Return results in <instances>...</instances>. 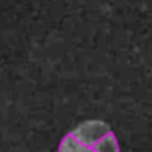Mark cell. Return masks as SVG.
<instances>
[{
    "instance_id": "cell-1",
    "label": "cell",
    "mask_w": 152,
    "mask_h": 152,
    "mask_svg": "<svg viewBox=\"0 0 152 152\" xmlns=\"http://www.w3.org/2000/svg\"><path fill=\"white\" fill-rule=\"evenodd\" d=\"M111 129L105 121L100 119H90V121H83L82 124H79L74 131H70L69 134L72 136L75 141H79L80 144L87 145V147H93L98 141H102L106 134H110Z\"/></svg>"
},
{
    "instance_id": "cell-3",
    "label": "cell",
    "mask_w": 152,
    "mask_h": 152,
    "mask_svg": "<svg viewBox=\"0 0 152 152\" xmlns=\"http://www.w3.org/2000/svg\"><path fill=\"white\" fill-rule=\"evenodd\" d=\"M59 152H93V149L80 144L70 134H67L59 144Z\"/></svg>"
},
{
    "instance_id": "cell-2",
    "label": "cell",
    "mask_w": 152,
    "mask_h": 152,
    "mask_svg": "<svg viewBox=\"0 0 152 152\" xmlns=\"http://www.w3.org/2000/svg\"><path fill=\"white\" fill-rule=\"evenodd\" d=\"M92 149H93V152H119V144H118V139H116L115 132L111 131L110 134H106Z\"/></svg>"
}]
</instances>
